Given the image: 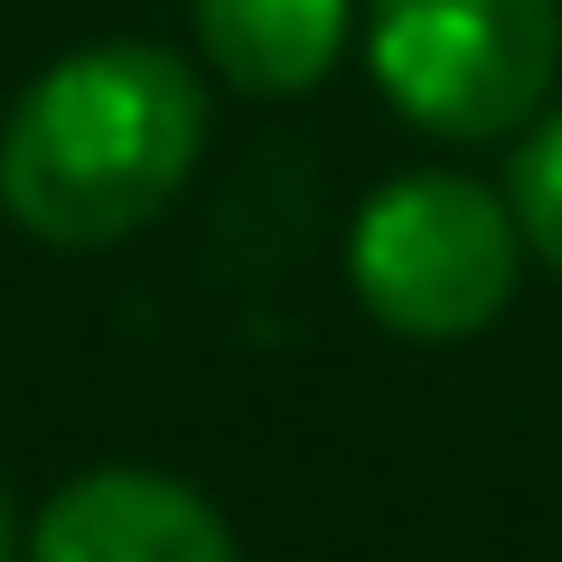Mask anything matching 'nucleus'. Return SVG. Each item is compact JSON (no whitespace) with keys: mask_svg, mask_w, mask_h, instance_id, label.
Listing matches in <instances>:
<instances>
[{"mask_svg":"<svg viewBox=\"0 0 562 562\" xmlns=\"http://www.w3.org/2000/svg\"><path fill=\"white\" fill-rule=\"evenodd\" d=\"M206 150V85L150 38L57 57L0 122V216L57 254L122 244L188 188Z\"/></svg>","mask_w":562,"mask_h":562,"instance_id":"f257e3e1","label":"nucleus"},{"mask_svg":"<svg viewBox=\"0 0 562 562\" xmlns=\"http://www.w3.org/2000/svg\"><path fill=\"white\" fill-rule=\"evenodd\" d=\"M525 272L516 206L460 169H413L375 188L347 235V281L394 338H479Z\"/></svg>","mask_w":562,"mask_h":562,"instance_id":"f03ea898","label":"nucleus"},{"mask_svg":"<svg viewBox=\"0 0 562 562\" xmlns=\"http://www.w3.org/2000/svg\"><path fill=\"white\" fill-rule=\"evenodd\" d=\"M366 57L431 140H506L562 76V0H375Z\"/></svg>","mask_w":562,"mask_h":562,"instance_id":"7ed1b4c3","label":"nucleus"},{"mask_svg":"<svg viewBox=\"0 0 562 562\" xmlns=\"http://www.w3.org/2000/svg\"><path fill=\"white\" fill-rule=\"evenodd\" d=\"M29 562H244L235 525L160 469H85L47 497Z\"/></svg>","mask_w":562,"mask_h":562,"instance_id":"20e7f679","label":"nucleus"},{"mask_svg":"<svg viewBox=\"0 0 562 562\" xmlns=\"http://www.w3.org/2000/svg\"><path fill=\"white\" fill-rule=\"evenodd\" d=\"M198 47L235 94H310L347 47V0H188Z\"/></svg>","mask_w":562,"mask_h":562,"instance_id":"39448f33","label":"nucleus"},{"mask_svg":"<svg viewBox=\"0 0 562 562\" xmlns=\"http://www.w3.org/2000/svg\"><path fill=\"white\" fill-rule=\"evenodd\" d=\"M506 206H516V235H525V254H543V262L562 272V113H553V122H543V132L516 150Z\"/></svg>","mask_w":562,"mask_h":562,"instance_id":"423d86ee","label":"nucleus"},{"mask_svg":"<svg viewBox=\"0 0 562 562\" xmlns=\"http://www.w3.org/2000/svg\"><path fill=\"white\" fill-rule=\"evenodd\" d=\"M0 562H10V497H0Z\"/></svg>","mask_w":562,"mask_h":562,"instance_id":"0eeeda50","label":"nucleus"}]
</instances>
